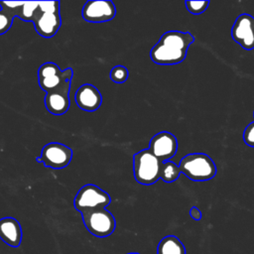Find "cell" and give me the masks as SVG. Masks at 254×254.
I'll return each instance as SVG.
<instances>
[{
	"label": "cell",
	"instance_id": "obj_1",
	"mask_svg": "<svg viewBox=\"0 0 254 254\" xmlns=\"http://www.w3.org/2000/svg\"><path fill=\"white\" fill-rule=\"evenodd\" d=\"M194 38L189 32L169 31L163 34L150 52L151 60L161 65L182 63Z\"/></svg>",
	"mask_w": 254,
	"mask_h": 254
},
{
	"label": "cell",
	"instance_id": "obj_2",
	"mask_svg": "<svg viewBox=\"0 0 254 254\" xmlns=\"http://www.w3.org/2000/svg\"><path fill=\"white\" fill-rule=\"evenodd\" d=\"M180 171L192 181L201 182L212 179L216 175V167L212 159L202 153L185 156L180 162Z\"/></svg>",
	"mask_w": 254,
	"mask_h": 254
},
{
	"label": "cell",
	"instance_id": "obj_3",
	"mask_svg": "<svg viewBox=\"0 0 254 254\" xmlns=\"http://www.w3.org/2000/svg\"><path fill=\"white\" fill-rule=\"evenodd\" d=\"M162 163L149 149H144L136 153L133 157V169L136 181L145 186L155 184L160 179Z\"/></svg>",
	"mask_w": 254,
	"mask_h": 254
},
{
	"label": "cell",
	"instance_id": "obj_4",
	"mask_svg": "<svg viewBox=\"0 0 254 254\" xmlns=\"http://www.w3.org/2000/svg\"><path fill=\"white\" fill-rule=\"evenodd\" d=\"M110 202L111 197L106 191L95 185L88 184L79 189L74 197L73 205L77 211L83 213L93 209L105 208Z\"/></svg>",
	"mask_w": 254,
	"mask_h": 254
},
{
	"label": "cell",
	"instance_id": "obj_5",
	"mask_svg": "<svg viewBox=\"0 0 254 254\" xmlns=\"http://www.w3.org/2000/svg\"><path fill=\"white\" fill-rule=\"evenodd\" d=\"M73 70L67 67L62 70L55 63L43 64L38 69V81L40 87L47 93L55 91L71 81Z\"/></svg>",
	"mask_w": 254,
	"mask_h": 254
},
{
	"label": "cell",
	"instance_id": "obj_6",
	"mask_svg": "<svg viewBox=\"0 0 254 254\" xmlns=\"http://www.w3.org/2000/svg\"><path fill=\"white\" fill-rule=\"evenodd\" d=\"M85 228L93 235L104 238L113 233L116 220L113 214L106 208H98L81 213Z\"/></svg>",
	"mask_w": 254,
	"mask_h": 254
},
{
	"label": "cell",
	"instance_id": "obj_7",
	"mask_svg": "<svg viewBox=\"0 0 254 254\" xmlns=\"http://www.w3.org/2000/svg\"><path fill=\"white\" fill-rule=\"evenodd\" d=\"M72 159V150L58 142H51L42 149V154L37 158L38 162L44 163L48 168L60 170L65 168Z\"/></svg>",
	"mask_w": 254,
	"mask_h": 254
},
{
	"label": "cell",
	"instance_id": "obj_8",
	"mask_svg": "<svg viewBox=\"0 0 254 254\" xmlns=\"http://www.w3.org/2000/svg\"><path fill=\"white\" fill-rule=\"evenodd\" d=\"M231 37L245 50L254 49V17L241 14L231 28Z\"/></svg>",
	"mask_w": 254,
	"mask_h": 254
},
{
	"label": "cell",
	"instance_id": "obj_9",
	"mask_svg": "<svg viewBox=\"0 0 254 254\" xmlns=\"http://www.w3.org/2000/svg\"><path fill=\"white\" fill-rule=\"evenodd\" d=\"M82 18L91 23H101L112 20L116 15L113 2L108 0L87 1L82 8Z\"/></svg>",
	"mask_w": 254,
	"mask_h": 254
},
{
	"label": "cell",
	"instance_id": "obj_10",
	"mask_svg": "<svg viewBox=\"0 0 254 254\" xmlns=\"http://www.w3.org/2000/svg\"><path fill=\"white\" fill-rule=\"evenodd\" d=\"M178 149L177 138L170 132L163 131L156 134L150 141L149 150L160 161L166 162L172 159Z\"/></svg>",
	"mask_w": 254,
	"mask_h": 254
},
{
	"label": "cell",
	"instance_id": "obj_11",
	"mask_svg": "<svg viewBox=\"0 0 254 254\" xmlns=\"http://www.w3.org/2000/svg\"><path fill=\"white\" fill-rule=\"evenodd\" d=\"M33 24L36 32L44 38L55 36L62 24L60 12H41L37 9L33 18Z\"/></svg>",
	"mask_w": 254,
	"mask_h": 254
},
{
	"label": "cell",
	"instance_id": "obj_12",
	"mask_svg": "<svg viewBox=\"0 0 254 254\" xmlns=\"http://www.w3.org/2000/svg\"><path fill=\"white\" fill-rule=\"evenodd\" d=\"M74 99L76 105L87 112L97 110L102 102V96L99 90L92 84L85 83L78 87L75 92Z\"/></svg>",
	"mask_w": 254,
	"mask_h": 254
},
{
	"label": "cell",
	"instance_id": "obj_13",
	"mask_svg": "<svg viewBox=\"0 0 254 254\" xmlns=\"http://www.w3.org/2000/svg\"><path fill=\"white\" fill-rule=\"evenodd\" d=\"M69 89L70 82L66 83L63 87L48 92L45 97V106L47 110L54 115L64 114L69 107Z\"/></svg>",
	"mask_w": 254,
	"mask_h": 254
},
{
	"label": "cell",
	"instance_id": "obj_14",
	"mask_svg": "<svg viewBox=\"0 0 254 254\" xmlns=\"http://www.w3.org/2000/svg\"><path fill=\"white\" fill-rule=\"evenodd\" d=\"M22 227L14 217L0 218V239L11 247H18L22 241Z\"/></svg>",
	"mask_w": 254,
	"mask_h": 254
},
{
	"label": "cell",
	"instance_id": "obj_15",
	"mask_svg": "<svg viewBox=\"0 0 254 254\" xmlns=\"http://www.w3.org/2000/svg\"><path fill=\"white\" fill-rule=\"evenodd\" d=\"M157 254H186V248L177 236L168 235L160 240Z\"/></svg>",
	"mask_w": 254,
	"mask_h": 254
},
{
	"label": "cell",
	"instance_id": "obj_16",
	"mask_svg": "<svg viewBox=\"0 0 254 254\" xmlns=\"http://www.w3.org/2000/svg\"><path fill=\"white\" fill-rule=\"evenodd\" d=\"M181 171L178 165L172 161H166L162 163L160 171V179L166 183H172L180 177Z\"/></svg>",
	"mask_w": 254,
	"mask_h": 254
},
{
	"label": "cell",
	"instance_id": "obj_17",
	"mask_svg": "<svg viewBox=\"0 0 254 254\" xmlns=\"http://www.w3.org/2000/svg\"><path fill=\"white\" fill-rule=\"evenodd\" d=\"M38 7H39V2H35V1L23 2V4L21 5V7L19 8V10L17 12L16 17H18L21 20L26 21V22H32Z\"/></svg>",
	"mask_w": 254,
	"mask_h": 254
},
{
	"label": "cell",
	"instance_id": "obj_18",
	"mask_svg": "<svg viewBox=\"0 0 254 254\" xmlns=\"http://www.w3.org/2000/svg\"><path fill=\"white\" fill-rule=\"evenodd\" d=\"M129 75L128 69L123 65H115L110 71V78L116 83H123L127 80Z\"/></svg>",
	"mask_w": 254,
	"mask_h": 254
},
{
	"label": "cell",
	"instance_id": "obj_19",
	"mask_svg": "<svg viewBox=\"0 0 254 254\" xmlns=\"http://www.w3.org/2000/svg\"><path fill=\"white\" fill-rule=\"evenodd\" d=\"M14 18V14L3 9L0 10V35H3L9 31L13 24Z\"/></svg>",
	"mask_w": 254,
	"mask_h": 254
},
{
	"label": "cell",
	"instance_id": "obj_20",
	"mask_svg": "<svg viewBox=\"0 0 254 254\" xmlns=\"http://www.w3.org/2000/svg\"><path fill=\"white\" fill-rule=\"evenodd\" d=\"M187 9L191 13V14H201L202 12H204L208 5L209 2L202 0V1H186L185 2Z\"/></svg>",
	"mask_w": 254,
	"mask_h": 254
},
{
	"label": "cell",
	"instance_id": "obj_21",
	"mask_svg": "<svg viewBox=\"0 0 254 254\" xmlns=\"http://www.w3.org/2000/svg\"><path fill=\"white\" fill-rule=\"evenodd\" d=\"M38 9L41 12H60L59 1H40Z\"/></svg>",
	"mask_w": 254,
	"mask_h": 254
},
{
	"label": "cell",
	"instance_id": "obj_22",
	"mask_svg": "<svg viewBox=\"0 0 254 254\" xmlns=\"http://www.w3.org/2000/svg\"><path fill=\"white\" fill-rule=\"evenodd\" d=\"M22 4L23 2H19V1H0L1 9L14 14L15 17L17 16V12Z\"/></svg>",
	"mask_w": 254,
	"mask_h": 254
},
{
	"label": "cell",
	"instance_id": "obj_23",
	"mask_svg": "<svg viewBox=\"0 0 254 254\" xmlns=\"http://www.w3.org/2000/svg\"><path fill=\"white\" fill-rule=\"evenodd\" d=\"M244 142L251 147H254V122L250 123L244 130L243 133Z\"/></svg>",
	"mask_w": 254,
	"mask_h": 254
},
{
	"label": "cell",
	"instance_id": "obj_24",
	"mask_svg": "<svg viewBox=\"0 0 254 254\" xmlns=\"http://www.w3.org/2000/svg\"><path fill=\"white\" fill-rule=\"evenodd\" d=\"M190 217L193 219V220H200L201 219V211L196 207V206H192L190 209Z\"/></svg>",
	"mask_w": 254,
	"mask_h": 254
},
{
	"label": "cell",
	"instance_id": "obj_25",
	"mask_svg": "<svg viewBox=\"0 0 254 254\" xmlns=\"http://www.w3.org/2000/svg\"><path fill=\"white\" fill-rule=\"evenodd\" d=\"M127 254H140V253H137V252H130V253H127Z\"/></svg>",
	"mask_w": 254,
	"mask_h": 254
}]
</instances>
